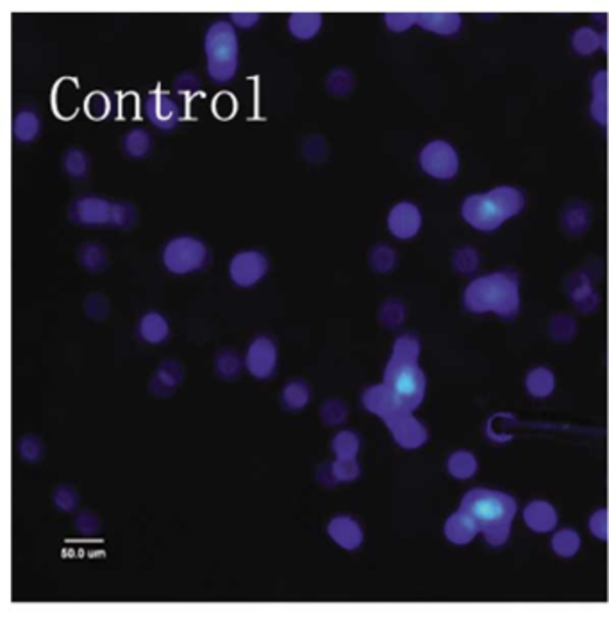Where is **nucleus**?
I'll use <instances>...</instances> for the list:
<instances>
[{
	"mask_svg": "<svg viewBox=\"0 0 609 618\" xmlns=\"http://www.w3.org/2000/svg\"><path fill=\"white\" fill-rule=\"evenodd\" d=\"M572 298L582 309V312H591V309L597 305V297L591 286L588 284V281L584 279L575 282V286L572 288Z\"/></svg>",
	"mask_w": 609,
	"mask_h": 618,
	"instance_id": "c03bdc74",
	"label": "nucleus"
},
{
	"mask_svg": "<svg viewBox=\"0 0 609 618\" xmlns=\"http://www.w3.org/2000/svg\"><path fill=\"white\" fill-rule=\"evenodd\" d=\"M312 397H313V392L306 379H291L282 386L279 401L284 411L300 413L310 406Z\"/></svg>",
	"mask_w": 609,
	"mask_h": 618,
	"instance_id": "dca6fc26",
	"label": "nucleus"
},
{
	"mask_svg": "<svg viewBox=\"0 0 609 618\" xmlns=\"http://www.w3.org/2000/svg\"><path fill=\"white\" fill-rule=\"evenodd\" d=\"M524 522L534 533H550L557 525V513L547 500H532L524 509Z\"/></svg>",
	"mask_w": 609,
	"mask_h": 618,
	"instance_id": "6ab92c4d",
	"label": "nucleus"
},
{
	"mask_svg": "<svg viewBox=\"0 0 609 618\" xmlns=\"http://www.w3.org/2000/svg\"><path fill=\"white\" fill-rule=\"evenodd\" d=\"M420 168L436 179L447 181L458 174L459 159L454 147L443 140H434L420 150Z\"/></svg>",
	"mask_w": 609,
	"mask_h": 618,
	"instance_id": "1a4fd4ad",
	"label": "nucleus"
},
{
	"mask_svg": "<svg viewBox=\"0 0 609 618\" xmlns=\"http://www.w3.org/2000/svg\"><path fill=\"white\" fill-rule=\"evenodd\" d=\"M564 225L570 232H582L588 225V213L586 209H581L579 206L577 207H570L564 215Z\"/></svg>",
	"mask_w": 609,
	"mask_h": 618,
	"instance_id": "3c124183",
	"label": "nucleus"
},
{
	"mask_svg": "<svg viewBox=\"0 0 609 618\" xmlns=\"http://www.w3.org/2000/svg\"><path fill=\"white\" fill-rule=\"evenodd\" d=\"M302 156L313 165H322L329 159V143L321 134L308 136L302 142Z\"/></svg>",
	"mask_w": 609,
	"mask_h": 618,
	"instance_id": "72a5a7b5",
	"label": "nucleus"
},
{
	"mask_svg": "<svg viewBox=\"0 0 609 618\" xmlns=\"http://www.w3.org/2000/svg\"><path fill=\"white\" fill-rule=\"evenodd\" d=\"M152 149H154V138L143 127H133L122 138V152L129 159H134V161L145 159L150 156Z\"/></svg>",
	"mask_w": 609,
	"mask_h": 618,
	"instance_id": "412c9836",
	"label": "nucleus"
},
{
	"mask_svg": "<svg viewBox=\"0 0 609 618\" xmlns=\"http://www.w3.org/2000/svg\"><path fill=\"white\" fill-rule=\"evenodd\" d=\"M550 333L557 342H566L572 340V337L575 335V324L570 317L566 315H559L552 321L550 324Z\"/></svg>",
	"mask_w": 609,
	"mask_h": 618,
	"instance_id": "de8ad7c7",
	"label": "nucleus"
},
{
	"mask_svg": "<svg viewBox=\"0 0 609 618\" xmlns=\"http://www.w3.org/2000/svg\"><path fill=\"white\" fill-rule=\"evenodd\" d=\"M184 379H186L184 365L177 360H165L158 365L154 376L150 378L149 392L158 399L172 397Z\"/></svg>",
	"mask_w": 609,
	"mask_h": 618,
	"instance_id": "4468645a",
	"label": "nucleus"
},
{
	"mask_svg": "<svg viewBox=\"0 0 609 618\" xmlns=\"http://www.w3.org/2000/svg\"><path fill=\"white\" fill-rule=\"evenodd\" d=\"M245 369V360L232 349H222L215 356V374L222 381H236Z\"/></svg>",
	"mask_w": 609,
	"mask_h": 618,
	"instance_id": "b1692460",
	"label": "nucleus"
},
{
	"mask_svg": "<svg viewBox=\"0 0 609 618\" xmlns=\"http://www.w3.org/2000/svg\"><path fill=\"white\" fill-rule=\"evenodd\" d=\"M417 26L436 35H454L461 28V17L454 13H422L417 15Z\"/></svg>",
	"mask_w": 609,
	"mask_h": 618,
	"instance_id": "4be33fe9",
	"label": "nucleus"
},
{
	"mask_svg": "<svg viewBox=\"0 0 609 618\" xmlns=\"http://www.w3.org/2000/svg\"><path fill=\"white\" fill-rule=\"evenodd\" d=\"M524 193L513 186H497L486 193H475L465 199L461 215L474 229L491 232L504 222L522 213Z\"/></svg>",
	"mask_w": 609,
	"mask_h": 618,
	"instance_id": "20e7f679",
	"label": "nucleus"
},
{
	"mask_svg": "<svg viewBox=\"0 0 609 618\" xmlns=\"http://www.w3.org/2000/svg\"><path fill=\"white\" fill-rule=\"evenodd\" d=\"M589 531L602 541L609 538V513L607 509H598L589 516Z\"/></svg>",
	"mask_w": 609,
	"mask_h": 618,
	"instance_id": "09e8293b",
	"label": "nucleus"
},
{
	"mask_svg": "<svg viewBox=\"0 0 609 618\" xmlns=\"http://www.w3.org/2000/svg\"><path fill=\"white\" fill-rule=\"evenodd\" d=\"M328 536L340 549L354 552L365 541V533L361 524L351 515H335L328 522Z\"/></svg>",
	"mask_w": 609,
	"mask_h": 618,
	"instance_id": "ddd939ff",
	"label": "nucleus"
},
{
	"mask_svg": "<svg viewBox=\"0 0 609 618\" xmlns=\"http://www.w3.org/2000/svg\"><path fill=\"white\" fill-rule=\"evenodd\" d=\"M406 319V307L397 298H388L379 309V322L388 329H397Z\"/></svg>",
	"mask_w": 609,
	"mask_h": 618,
	"instance_id": "f704fd0d",
	"label": "nucleus"
},
{
	"mask_svg": "<svg viewBox=\"0 0 609 618\" xmlns=\"http://www.w3.org/2000/svg\"><path fill=\"white\" fill-rule=\"evenodd\" d=\"M472 313H495L502 319L516 317L520 309V282L513 270H499L474 279L463 297Z\"/></svg>",
	"mask_w": 609,
	"mask_h": 618,
	"instance_id": "7ed1b4c3",
	"label": "nucleus"
},
{
	"mask_svg": "<svg viewBox=\"0 0 609 618\" xmlns=\"http://www.w3.org/2000/svg\"><path fill=\"white\" fill-rule=\"evenodd\" d=\"M315 477L317 481L322 484V486H328V488H335L338 486L337 479H335V474H333V468H331V463H324L317 468L315 472Z\"/></svg>",
	"mask_w": 609,
	"mask_h": 618,
	"instance_id": "864d4df0",
	"label": "nucleus"
},
{
	"mask_svg": "<svg viewBox=\"0 0 609 618\" xmlns=\"http://www.w3.org/2000/svg\"><path fill=\"white\" fill-rule=\"evenodd\" d=\"M581 536L573 529H561L552 536V550L561 557H572L579 552Z\"/></svg>",
	"mask_w": 609,
	"mask_h": 618,
	"instance_id": "473e14b6",
	"label": "nucleus"
},
{
	"mask_svg": "<svg viewBox=\"0 0 609 618\" xmlns=\"http://www.w3.org/2000/svg\"><path fill=\"white\" fill-rule=\"evenodd\" d=\"M349 419V406L342 399H328L321 406V420L326 427H342Z\"/></svg>",
	"mask_w": 609,
	"mask_h": 618,
	"instance_id": "7c9ffc66",
	"label": "nucleus"
},
{
	"mask_svg": "<svg viewBox=\"0 0 609 618\" xmlns=\"http://www.w3.org/2000/svg\"><path fill=\"white\" fill-rule=\"evenodd\" d=\"M593 88V102H591V115L595 120H598L602 126L607 118V74L598 72L593 77L591 83Z\"/></svg>",
	"mask_w": 609,
	"mask_h": 618,
	"instance_id": "c756f323",
	"label": "nucleus"
},
{
	"mask_svg": "<svg viewBox=\"0 0 609 618\" xmlns=\"http://www.w3.org/2000/svg\"><path fill=\"white\" fill-rule=\"evenodd\" d=\"M138 335L149 346H161L170 338V324L159 312H147L138 322Z\"/></svg>",
	"mask_w": 609,
	"mask_h": 618,
	"instance_id": "aec40b11",
	"label": "nucleus"
},
{
	"mask_svg": "<svg viewBox=\"0 0 609 618\" xmlns=\"http://www.w3.org/2000/svg\"><path fill=\"white\" fill-rule=\"evenodd\" d=\"M331 468L335 474V479L338 484H349L360 479L361 476V465L358 459H338L335 458L331 461Z\"/></svg>",
	"mask_w": 609,
	"mask_h": 618,
	"instance_id": "ea45409f",
	"label": "nucleus"
},
{
	"mask_svg": "<svg viewBox=\"0 0 609 618\" xmlns=\"http://www.w3.org/2000/svg\"><path fill=\"white\" fill-rule=\"evenodd\" d=\"M443 531H445V538L454 545H467L479 534V527L475 520L461 508L447 518Z\"/></svg>",
	"mask_w": 609,
	"mask_h": 618,
	"instance_id": "a211bd4d",
	"label": "nucleus"
},
{
	"mask_svg": "<svg viewBox=\"0 0 609 618\" xmlns=\"http://www.w3.org/2000/svg\"><path fill=\"white\" fill-rule=\"evenodd\" d=\"M356 88V77L347 67H335L326 77V90L333 99H347Z\"/></svg>",
	"mask_w": 609,
	"mask_h": 618,
	"instance_id": "393cba45",
	"label": "nucleus"
},
{
	"mask_svg": "<svg viewBox=\"0 0 609 618\" xmlns=\"http://www.w3.org/2000/svg\"><path fill=\"white\" fill-rule=\"evenodd\" d=\"M322 26H324V17H322V13H315V12L291 13L288 17V22H286L288 33L296 42L315 40L319 37V33L322 31Z\"/></svg>",
	"mask_w": 609,
	"mask_h": 618,
	"instance_id": "2eb2a0df",
	"label": "nucleus"
},
{
	"mask_svg": "<svg viewBox=\"0 0 609 618\" xmlns=\"http://www.w3.org/2000/svg\"><path fill=\"white\" fill-rule=\"evenodd\" d=\"M85 313L93 322H102L110 315V300L102 293H90L85 298Z\"/></svg>",
	"mask_w": 609,
	"mask_h": 618,
	"instance_id": "a19ab883",
	"label": "nucleus"
},
{
	"mask_svg": "<svg viewBox=\"0 0 609 618\" xmlns=\"http://www.w3.org/2000/svg\"><path fill=\"white\" fill-rule=\"evenodd\" d=\"M143 111L147 120L163 133L174 131L183 117L179 102L165 90H152L143 102Z\"/></svg>",
	"mask_w": 609,
	"mask_h": 618,
	"instance_id": "9b49d317",
	"label": "nucleus"
},
{
	"mask_svg": "<svg viewBox=\"0 0 609 618\" xmlns=\"http://www.w3.org/2000/svg\"><path fill=\"white\" fill-rule=\"evenodd\" d=\"M418 360V338L415 335L399 337L386 363L383 383L369 386L361 394L363 408L378 415L390 429L394 440L408 451L418 449L427 442V429L415 419L427 386Z\"/></svg>",
	"mask_w": 609,
	"mask_h": 618,
	"instance_id": "f257e3e1",
	"label": "nucleus"
},
{
	"mask_svg": "<svg viewBox=\"0 0 609 618\" xmlns=\"http://www.w3.org/2000/svg\"><path fill=\"white\" fill-rule=\"evenodd\" d=\"M572 45L579 54L588 56L600 47V37L595 31H591L589 28H582L573 35Z\"/></svg>",
	"mask_w": 609,
	"mask_h": 618,
	"instance_id": "79ce46f5",
	"label": "nucleus"
},
{
	"mask_svg": "<svg viewBox=\"0 0 609 618\" xmlns=\"http://www.w3.org/2000/svg\"><path fill=\"white\" fill-rule=\"evenodd\" d=\"M385 24L390 31L402 33L417 24V15L415 13H388L385 15Z\"/></svg>",
	"mask_w": 609,
	"mask_h": 618,
	"instance_id": "8fccbe9b",
	"label": "nucleus"
},
{
	"mask_svg": "<svg viewBox=\"0 0 609 618\" xmlns=\"http://www.w3.org/2000/svg\"><path fill=\"white\" fill-rule=\"evenodd\" d=\"M461 509L475 520L479 533L491 547H502L508 541L516 515V500L511 495L490 488H474L463 497Z\"/></svg>",
	"mask_w": 609,
	"mask_h": 618,
	"instance_id": "f03ea898",
	"label": "nucleus"
},
{
	"mask_svg": "<svg viewBox=\"0 0 609 618\" xmlns=\"http://www.w3.org/2000/svg\"><path fill=\"white\" fill-rule=\"evenodd\" d=\"M452 263L459 273H472L479 266V254L472 247H461L456 250Z\"/></svg>",
	"mask_w": 609,
	"mask_h": 618,
	"instance_id": "37998d69",
	"label": "nucleus"
},
{
	"mask_svg": "<svg viewBox=\"0 0 609 618\" xmlns=\"http://www.w3.org/2000/svg\"><path fill=\"white\" fill-rule=\"evenodd\" d=\"M161 261L166 272L174 275H188L202 270L209 261L207 245L190 234L175 236L166 241L161 252Z\"/></svg>",
	"mask_w": 609,
	"mask_h": 618,
	"instance_id": "423d86ee",
	"label": "nucleus"
},
{
	"mask_svg": "<svg viewBox=\"0 0 609 618\" xmlns=\"http://www.w3.org/2000/svg\"><path fill=\"white\" fill-rule=\"evenodd\" d=\"M61 165H63V170L65 174L70 177V179H76V181H81L85 177H88L90 174V168H92V161H90V156L85 149L81 147H70L65 150L63 158H61Z\"/></svg>",
	"mask_w": 609,
	"mask_h": 618,
	"instance_id": "a878e982",
	"label": "nucleus"
},
{
	"mask_svg": "<svg viewBox=\"0 0 609 618\" xmlns=\"http://www.w3.org/2000/svg\"><path fill=\"white\" fill-rule=\"evenodd\" d=\"M361 438L353 429H340L331 440V451L338 459H358Z\"/></svg>",
	"mask_w": 609,
	"mask_h": 618,
	"instance_id": "bb28decb",
	"label": "nucleus"
},
{
	"mask_svg": "<svg viewBox=\"0 0 609 618\" xmlns=\"http://www.w3.org/2000/svg\"><path fill=\"white\" fill-rule=\"evenodd\" d=\"M554 374L545 367L532 369L525 378V388L532 397L543 399L554 392Z\"/></svg>",
	"mask_w": 609,
	"mask_h": 618,
	"instance_id": "cd10ccee",
	"label": "nucleus"
},
{
	"mask_svg": "<svg viewBox=\"0 0 609 618\" xmlns=\"http://www.w3.org/2000/svg\"><path fill=\"white\" fill-rule=\"evenodd\" d=\"M369 264L374 272L378 273H388L395 268L397 264V254L395 250L386 245V243H379V245H374L369 252Z\"/></svg>",
	"mask_w": 609,
	"mask_h": 618,
	"instance_id": "2f4dec72",
	"label": "nucleus"
},
{
	"mask_svg": "<svg viewBox=\"0 0 609 618\" xmlns=\"http://www.w3.org/2000/svg\"><path fill=\"white\" fill-rule=\"evenodd\" d=\"M174 92L179 95L191 97L200 92V79L193 72H183L174 81Z\"/></svg>",
	"mask_w": 609,
	"mask_h": 618,
	"instance_id": "49530a36",
	"label": "nucleus"
},
{
	"mask_svg": "<svg viewBox=\"0 0 609 618\" xmlns=\"http://www.w3.org/2000/svg\"><path fill=\"white\" fill-rule=\"evenodd\" d=\"M270 270L268 256L257 248H245L236 252L227 266L229 279L238 288H252L264 279Z\"/></svg>",
	"mask_w": 609,
	"mask_h": 618,
	"instance_id": "0eeeda50",
	"label": "nucleus"
},
{
	"mask_svg": "<svg viewBox=\"0 0 609 618\" xmlns=\"http://www.w3.org/2000/svg\"><path fill=\"white\" fill-rule=\"evenodd\" d=\"M79 492L70 484H60L53 492V504L61 513H74L79 508Z\"/></svg>",
	"mask_w": 609,
	"mask_h": 618,
	"instance_id": "58836bf2",
	"label": "nucleus"
},
{
	"mask_svg": "<svg viewBox=\"0 0 609 618\" xmlns=\"http://www.w3.org/2000/svg\"><path fill=\"white\" fill-rule=\"evenodd\" d=\"M77 261L90 273H101L110 264V257H108L104 245L95 243V241H88V243H83L79 247Z\"/></svg>",
	"mask_w": 609,
	"mask_h": 618,
	"instance_id": "5701e85b",
	"label": "nucleus"
},
{
	"mask_svg": "<svg viewBox=\"0 0 609 618\" xmlns=\"http://www.w3.org/2000/svg\"><path fill=\"white\" fill-rule=\"evenodd\" d=\"M101 518L90 511V509H83L81 513H77L76 516V531L83 536H95L101 533Z\"/></svg>",
	"mask_w": 609,
	"mask_h": 618,
	"instance_id": "a18cd8bd",
	"label": "nucleus"
},
{
	"mask_svg": "<svg viewBox=\"0 0 609 618\" xmlns=\"http://www.w3.org/2000/svg\"><path fill=\"white\" fill-rule=\"evenodd\" d=\"M136 222H138L136 207L131 202L115 200L111 227L120 229V231H129V229H133L136 225Z\"/></svg>",
	"mask_w": 609,
	"mask_h": 618,
	"instance_id": "4c0bfd02",
	"label": "nucleus"
},
{
	"mask_svg": "<svg viewBox=\"0 0 609 618\" xmlns=\"http://www.w3.org/2000/svg\"><path fill=\"white\" fill-rule=\"evenodd\" d=\"M261 20L259 13L254 12H241V13H232L229 17V22L236 28V29H243V31H250L254 29Z\"/></svg>",
	"mask_w": 609,
	"mask_h": 618,
	"instance_id": "603ef678",
	"label": "nucleus"
},
{
	"mask_svg": "<svg viewBox=\"0 0 609 618\" xmlns=\"http://www.w3.org/2000/svg\"><path fill=\"white\" fill-rule=\"evenodd\" d=\"M245 370L250 378L257 381H266L273 378L279 363V349L273 338L266 335H257L252 338L245 351Z\"/></svg>",
	"mask_w": 609,
	"mask_h": 618,
	"instance_id": "6e6552de",
	"label": "nucleus"
},
{
	"mask_svg": "<svg viewBox=\"0 0 609 618\" xmlns=\"http://www.w3.org/2000/svg\"><path fill=\"white\" fill-rule=\"evenodd\" d=\"M111 99L104 92H93L85 101V113L95 122L106 120L111 113Z\"/></svg>",
	"mask_w": 609,
	"mask_h": 618,
	"instance_id": "e433bc0d",
	"label": "nucleus"
},
{
	"mask_svg": "<svg viewBox=\"0 0 609 618\" xmlns=\"http://www.w3.org/2000/svg\"><path fill=\"white\" fill-rule=\"evenodd\" d=\"M113 204L106 197L83 195L70 204L69 218L83 227H111Z\"/></svg>",
	"mask_w": 609,
	"mask_h": 618,
	"instance_id": "9d476101",
	"label": "nucleus"
},
{
	"mask_svg": "<svg viewBox=\"0 0 609 618\" xmlns=\"http://www.w3.org/2000/svg\"><path fill=\"white\" fill-rule=\"evenodd\" d=\"M207 77L216 85H229L240 67L238 31L229 20L213 22L204 35Z\"/></svg>",
	"mask_w": 609,
	"mask_h": 618,
	"instance_id": "39448f33",
	"label": "nucleus"
},
{
	"mask_svg": "<svg viewBox=\"0 0 609 618\" xmlns=\"http://www.w3.org/2000/svg\"><path fill=\"white\" fill-rule=\"evenodd\" d=\"M477 459L472 452L468 451H458L454 452L449 461H447V470L452 477L459 479V481H465V479H470L475 476L477 472Z\"/></svg>",
	"mask_w": 609,
	"mask_h": 618,
	"instance_id": "c85d7f7f",
	"label": "nucleus"
},
{
	"mask_svg": "<svg viewBox=\"0 0 609 618\" xmlns=\"http://www.w3.org/2000/svg\"><path fill=\"white\" fill-rule=\"evenodd\" d=\"M19 456L26 463H40L45 458V443L37 435H26L17 445Z\"/></svg>",
	"mask_w": 609,
	"mask_h": 618,
	"instance_id": "c9c22d12",
	"label": "nucleus"
},
{
	"mask_svg": "<svg viewBox=\"0 0 609 618\" xmlns=\"http://www.w3.org/2000/svg\"><path fill=\"white\" fill-rule=\"evenodd\" d=\"M386 225L397 240H411L422 227L420 209L413 202H399L390 209Z\"/></svg>",
	"mask_w": 609,
	"mask_h": 618,
	"instance_id": "f8f14e48",
	"label": "nucleus"
},
{
	"mask_svg": "<svg viewBox=\"0 0 609 618\" xmlns=\"http://www.w3.org/2000/svg\"><path fill=\"white\" fill-rule=\"evenodd\" d=\"M44 131V120L37 110L22 108L13 118V138L22 145L35 143Z\"/></svg>",
	"mask_w": 609,
	"mask_h": 618,
	"instance_id": "f3484780",
	"label": "nucleus"
}]
</instances>
